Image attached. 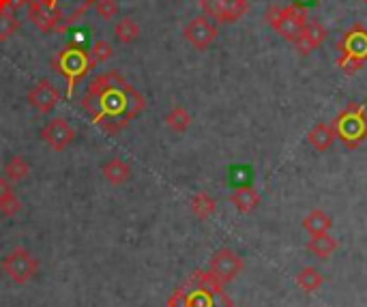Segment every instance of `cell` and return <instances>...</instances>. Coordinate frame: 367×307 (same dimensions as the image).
Returning a JSON list of instances; mask_svg holds the SVG:
<instances>
[{
    "mask_svg": "<svg viewBox=\"0 0 367 307\" xmlns=\"http://www.w3.org/2000/svg\"><path fill=\"white\" fill-rule=\"evenodd\" d=\"M30 176V164L22 155H13L5 164V179L11 183H22Z\"/></svg>",
    "mask_w": 367,
    "mask_h": 307,
    "instance_id": "d6986e66",
    "label": "cell"
},
{
    "mask_svg": "<svg viewBox=\"0 0 367 307\" xmlns=\"http://www.w3.org/2000/svg\"><path fill=\"white\" fill-rule=\"evenodd\" d=\"M95 13H97V18H101L103 22L114 20L116 13H119L116 0H97V3H95Z\"/></svg>",
    "mask_w": 367,
    "mask_h": 307,
    "instance_id": "484cf974",
    "label": "cell"
},
{
    "mask_svg": "<svg viewBox=\"0 0 367 307\" xmlns=\"http://www.w3.org/2000/svg\"><path fill=\"white\" fill-rule=\"evenodd\" d=\"M327 37H329V30H327V26L323 24V22H318V20H309L305 26H303V30H301V35L294 39V49L299 54H303V56H307V54H311L313 49H318L325 41H327Z\"/></svg>",
    "mask_w": 367,
    "mask_h": 307,
    "instance_id": "4fadbf2b",
    "label": "cell"
},
{
    "mask_svg": "<svg viewBox=\"0 0 367 307\" xmlns=\"http://www.w3.org/2000/svg\"><path fill=\"white\" fill-rule=\"evenodd\" d=\"M337 65L346 76H354L367 63V28L363 24H352L337 41Z\"/></svg>",
    "mask_w": 367,
    "mask_h": 307,
    "instance_id": "3957f363",
    "label": "cell"
},
{
    "mask_svg": "<svg viewBox=\"0 0 367 307\" xmlns=\"http://www.w3.org/2000/svg\"><path fill=\"white\" fill-rule=\"evenodd\" d=\"M208 271H211L222 284H228L232 279H236L243 271V258L230 247H222L213 253L211 265H208Z\"/></svg>",
    "mask_w": 367,
    "mask_h": 307,
    "instance_id": "ba28073f",
    "label": "cell"
},
{
    "mask_svg": "<svg viewBox=\"0 0 367 307\" xmlns=\"http://www.w3.org/2000/svg\"><path fill=\"white\" fill-rule=\"evenodd\" d=\"M76 136H78L76 129L63 116L52 119L41 127V140L56 152H65L73 144Z\"/></svg>",
    "mask_w": 367,
    "mask_h": 307,
    "instance_id": "9c48e42d",
    "label": "cell"
},
{
    "mask_svg": "<svg viewBox=\"0 0 367 307\" xmlns=\"http://www.w3.org/2000/svg\"><path fill=\"white\" fill-rule=\"evenodd\" d=\"M307 249L318 255V258H329L331 253H335L337 249V241L327 232V234H320V236H311V241L307 243Z\"/></svg>",
    "mask_w": 367,
    "mask_h": 307,
    "instance_id": "44dd1931",
    "label": "cell"
},
{
    "mask_svg": "<svg viewBox=\"0 0 367 307\" xmlns=\"http://www.w3.org/2000/svg\"><path fill=\"white\" fill-rule=\"evenodd\" d=\"M363 5H367V0H363Z\"/></svg>",
    "mask_w": 367,
    "mask_h": 307,
    "instance_id": "4dcf8cb0",
    "label": "cell"
},
{
    "mask_svg": "<svg viewBox=\"0 0 367 307\" xmlns=\"http://www.w3.org/2000/svg\"><path fill=\"white\" fill-rule=\"evenodd\" d=\"M26 99H28V106H30L35 112H39V114H49L52 110H54V108L61 104L63 95H61V90H59L54 84H52L49 80H39L37 84L30 86Z\"/></svg>",
    "mask_w": 367,
    "mask_h": 307,
    "instance_id": "30bf717a",
    "label": "cell"
},
{
    "mask_svg": "<svg viewBox=\"0 0 367 307\" xmlns=\"http://www.w3.org/2000/svg\"><path fill=\"white\" fill-rule=\"evenodd\" d=\"M82 110L99 129L116 136L146 110V97L119 71H108L90 80L82 97Z\"/></svg>",
    "mask_w": 367,
    "mask_h": 307,
    "instance_id": "6da1fadb",
    "label": "cell"
},
{
    "mask_svg": "<svg viewBox=\"0 0 367 307\" xmlns=\"http://www.w3.org/2000/svg\"><path fill=\"white\" fill-rule=\"evenodd\" d=\"M28 5V0H16V9H20V7H26Z\"/></svg>",
    "mask_w": 367,
    "mask_h": 307,
    "instance_id": "f546056e",
    "label": "cell"
},
{
    "mask_svg": "<svg viewBox=\"0 0 367 307\" xmlns=\"http://www.w3.org/2000/svg\"><path fill=\"white\" fill-rule=\"evenodd\" d=\"M191 213L198 217V219H211L217 211V200L211 195V193H206V191H198L193 198H191Z\"/></svg>",
    "mask_w": 367,
    "mask_h": 307,
    "instance_id": "e0dca14e",
    "label": "cell"
},
{
    "mask_svg": "<svg viewBox=\"0 0 367 307\" xmlns=\"http://www.w3.org/2000/svg\"><path fill=\"white\" fill-rule=\"evenodd\" d=\"M337 140V133L333 129L331 123H318V125H313L307 133V142L316 148L318 152H325L333 146V142Z\"/></svg>",
    "mask_w": 367,
    "mask_h": 307,
    "instance_id": "9a60e30c",
    "label": "cell"
},
{
    "mask_svg": "<svg viewBox=\"0 0 367 307\" xmlns=\"http://www.w3.org/2000/svg\"><path fill=\"white\" fill-rule=\"evenodd\" d=\"M26 18L28 22L41 30L43 35H49V32H63V13H56V11H52L47 9L41 0H28V5H26Z\"/></svg>",
    "mask_w": 367,
    "mask_h": 307,
    "instance_id": "7c38bea8",
    "label": "cell"
},
{
    "mask_svg": "<svg viewBox=\"0 0 367 307\" xmlns=\"http://www.w3.org/2000/svg\"><path fill=\"white\" fill-rule=\"evenodd\" d=\"M88 56H90L92 65L97 67V65H101V63H108V61L114 56V47H112V43L106 41V39H97V41L90 45V49H88Z\"/></svg>",
    "mask_w": 367,
    "mask_h": 307,
    "instance_id": "cb8c5ba5",
    "label": "cell"
},
{
    "mask_svg": "<svg viewBox=\"0 0 367 307\" xmlns=\"http://www.w3.org/2000/svg\"><path fill=\"white\" fill-rule=\"evenodd\" d=\"M200 9L215 24H234L249 13V0H200Z\"/></svg>",
    "mask_w": 367,
    "mask_h": 307,
    "instance_id": "52a82bcc",
    "label": "cell"
},
{
    "mask_svg": "<svg viewBox=\"0 0 367 307\" xmlns=\"http://www.w3.org/2000/svg\"><path fill=\"white\" fill-rule=\"evenodd\" d=\"M166 125L168 129H172L174 133H185L191 127V114L183 108V106H174L168 114H166Z\"/></svg>",
    "mask_w": 367,
    "mask_h": 307,
    "instance_id": "7402d4cb",
    "label": "cell"
},
{
    "mask_svg": "<svg viewBox=\"0 0 367 307\" xmlns=\"http://www.w3.org/2000/svg\"><path fill=\"white\" fill-rule=\"evenodd\" d=\"M140 26L136 24V20L133 18H123V20H119L116 24H114V37L121 41V43H133L138 37H140Z\"/></svg>",
    "mask_w": 367,
    "mask_h": 307,
    "instance_id": "603a6c76",
    "label": "cell"
},
{
    "mask_svg": "<svg viewBox=\"0 0 367 307\" xmlns=\"http://www.w3.org/2000/svg\"><path fill=\"white\" fill-rule=\"evenodd\" d=\"M260 193L251 185H236V189L230 193V202L239 213H251L260 207Z\"/></svg>",
    "mask_w": 367,
    "mask_h": 307,
    "instance_id": "5bb4252c",
    "label": "cell"
},
{
    "mask_svg": "<svg viewBox=\"0 0 367 307\" xmlns=\"http://www.w3.org/2000/svg\"><path fill=\"white\" fill-rule=\"evenodd\" d=\"M13 187H11V181H7L5 176H0V200H5L9 195H13Z\"/></svg>",
    "mask_w": 367,
    "mask_h": 307,
    "instance_id": "83f0119b",
    "label": "cell"
},
{
    "mask_svg": "<svg viewBox=\"0 0 367 307\" xmlns=\"http://www.w3.org/2000/svg\"><path fill=\"white\" fill-rule=\"evenodd\" d=\"M0 267H3V273L18 286L28 284L39 273V260L26 247H13L3 258Z\"/></svg>",
    "mask_w": 367,
    "mask_h": 307,
    "instance_id": "8992f818",
    "label": "cell"
},
{
    "mask_svg": "<svg viewBox=\"0 0 367 307\" xmlns=\"http://www.w3.org/2000/svg\"><path fill=\"white\" fill-rule=\"evenodd\" d=\"M337 140L352 150L359 148L367 140V110L363 104H348L333 121H331Z\"/></svg>",
    "mask_w": 367,
    "mask_h": 307,
    "instance_id": "277c9868",
    "label": "cell"
},
{
    "mask_svg": "<svg viewBox=\"0 0 367 307\" xmlns=\"http://www.w3.org/2000/svg\"><path fill=\"white\" fill-rule=\"evenodd\" d=\"M20 211H22V202L16 193L5 198V200H0V213H3L5 217H16Z\"/></svg>",
    "mask_w": 367,
    "mask_h": 307,
    "instance_id": "4316f807",
    "label": "cell"
},
{
    "mask_svg": "<svg viewBox=\"0 0 367 307\" xmlns=\"http://www.w3.org/2000/svg\"><path fill=\"white\" fill-rule=\"evenodd\" d=\"M265 22L288 43H294V39L301 35L307 20V9L301 3H290L286 7L271 5L265 11Z\"/></svg>",
    "mask_w": 367,
    "mask_h": 307,
    "instance_id": "5b68a950",
    "label": "cell"
},
{
    "mask_svg": "<svg viewBox=\"0 0 367 307\" xmlns=\"http://www.w3.org/2000/svg\"><path fill=\"white\" fill-rule=\"evenodd\" d=\"M303 228L309 232V236H320V234H327L333 228V219L323 209H313L303 219Z\"/></svg>",
    "mask_w": 367,
    "mask_h": 307,
    "instance_id": "ac0fdd59",
    "label": "cell"
},
{
    "mask_svg": "<svg viewBox=\"0 0 367 307\" xmlns=\"http://www.w3.org/2000/svg\"><path fill=\"white\" fill-rule=\"evenodd\" d=\"M296 286L301 290H305L307 294H313L323 286V273L313 267H305L296 273Z\"/></svg>",
    "mask_w": 367,
    "mask_h": 307,
    "instance_id": "ffe728a7",
    "label": "cell"
},
{
    "mask_svg": "<svg viewBox=\"0 0 367 307\" xmlns=\"http://www.w3.org/2000/svg\"><path fill=\"white\" fill-rule=\"evenodd\" d=\"M49 65L59 76L65 78V82H67V97H71L76 86H78V82L82 78H86L95 69V65H92L90 56H88V49L80 47L76 41L69 43L67 47H63L61 52L52 59Z\"/></svg>",
    "mask_w": 367,
    "mask_h": 307,
    "instance_id": "7a4b0ae2",
    "label": "cell"
},
{
    "mask_svg": "<svg viewBox=\"0 0 367 307\" xmlns=\"http://www.w3.org/2000/svg\"><path fill=\"white\" fill-rule=\"evenodd\" d=\"M101 174L110 185H123L131 179V166L121 157H112L101 166Z\"/></svg>",
    "mask_w": 367,
    "mask_h": 307,
    "instance_id": "2e32d148",
    "label": "cell"
},
{
    "mask_svg": "<svg viewBox=\"0 0 367 307\" xmlns=\"http://www.w3.org/2000/svg\"><path fill=\"white\" fill-rule=\"evenodd\" d=\"M217 35H219L217 24L211 22L206 16H198V18H193V20L183 28V37H185V41L191 43L195 49H200V52H202V49H206V47H211V45L215 43Z\"/></svg>",
    "mask_w": 367,
    "mask_h": 307,
    "instance_id": "8fae6325",
    "label": "cell"
},
{
    "mask_svg": "<svg viewBox=\"0 0 367 307\" xmlns=\"http://www.w3.org/2000/svg\"><path fill=\"white\" fill-rule=\"evenodd\" d=\"M16 9V0H0V11H11Z\"/></svg>",
    "mask_w": 367,
    "mask_h": 307,
    "instance_id": "f1b7e54d",
    "label": "cell"
},
{
    "mask_svg": "<svg viewBox=\"0 0 367 307\" xmlns=\"http://www.w3.org/2000/svg\"><path fill=\"white\" fill-rule=\"evenodd\" d=\"M20 30V20L11 11H0V43H7Z\"/></svg>",
    "mask_w": 367,
    "mask_h": 307,
    "instance_id": "d4e9b609",
    "label": "cell"
}]
</instances>
